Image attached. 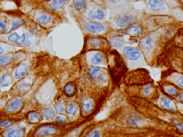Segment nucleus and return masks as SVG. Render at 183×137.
Returning a JSON list of instances; mask_svg holds the SVG:
<instances>
[{
    "label": "nucleus",
    "instance_id": "4c0bfd02",
    "mask_svg": "<svg viewBox=\"0 0 183 137\" xmlns=\"http://www.w3.org/2000/svg\"><path fill=\"white\" fill-rule=\"evenodd\" d=\"M67 118L64 116H57L56 117V121L59 124H64V123L67 122Z\"/></svg>",
    "mask_w": 183,
    "mask_h": 137
},
{
    "label": "nucleus",
    "instance_id": "37998d69",
    "mask_svg": "<svg viewBox=\"0 0 183 137\" xmlns=\"http://www.w3.org/2000/svg\"><path fill=\"white\" fill-rule=\"evenodd\" d=\"M133 1H134V2H137V1H140V0H133Z\"/></svg>",
    "mask_w": 183,
    "mask_h": 137
},
{
    "label": "nucleus",
    "instance_id": "473e14b6",
    "mask_svg": "<svg viewBox=\"0 0 183 137\" xmlns=\"http://www.w3.org/2000/svg\"><path fill=\"white\" fill-rule=\"evenodd\" d=\"M172 124L176 128H178L179 130L183 132V121L173 119L172 120Z\"/></svg>",
    "mask_w": 183,
    "mask_h": 137
},
{
    "label": "nucleus",
    "instance_id": "39448f33",
    "mask_svg": "<svg viewBox=\"0 0 183 137\" xmlns=\"http://www.w3.org/2000/svg\"><path fill=\"white\" fill-rule=\"evenodd\" d=\"M160 104L161 107L168 111L175 112L177 109L175 103L173 99L168 96H164L160 98Z\"/></svg>",
    "mask_w": 183,
    "mask_h": 137
},
{
    "label": "nucleus",
    "instance_id": "a19ab883",
    "mask_svg": "<svg viewBox=\"0 0 183 137\" xmlns=\"http://www.w3.org/2000/svg\"><path fill=\"white\" fill-rule=\"evenodd\" d=\"M6 51H7V50H5V47L2 46H0V55H2Z\"/></svg>",
    "mask_w": 183,
    "mask_h": 137
},
{
    "label": "nucleus",
    "instance_id": "2f4dec72",
    "mask_svg": "<svg viewBox=\"0 0 183 137\" xmlns=\"http://www.w3.org/2000/svg\"><path fill=\"white\" fill-rule=\"evenodd\" d=\"M175 82L177 86H178L179 88H181V89L183 90V75L182 74H180V75H178L177 77L175 78Z\"/></svg>",
    "mask_w": 183,
    "mask_h": 137
},
{
    "label": "nucleus",
    "instance_id": "2eb2a0df",
    "mask_svg": "<svg viewBox=\"0 0 183 137\" xmlns=\"http://www.w3.org/2000/svg\"><path fill=\"white\" fill-rule=\"evenodd\" d=\"M108 43H109V45L112 47L116 48V49H120L124 45V40L118 35H114L110 37L108 39Z\"/></svg>",
    "mask_w": 183,
    "mask_h": 137
},
{
    "label": "nucleus",
    "instance_id": "f3484780",
    "mask_svg": "<svg viewBox=\"0 0 183 137\" xmlns=\"http://www.w3.org/2000/svg\"><path fill=\"white\" fill-rule=\"evenodd\" d=\"M36 20L41 25H47L52 22V17L49 14L45 12H40L36 16Z\"/></svg>",
    "mask_w": 183,
    "mask_h": 137
},
{
    "label": "nucleus",
    "instance_id": "20e7f679",
    "mask_svg": "<svg viewBox=\"0 0 183 137\" xmlns=\"http://www.w3.org/2000/svg\"><path fill=\"white\" fill-rule=\"evenodd\" d=\"M123 55L127 60L136 61L141 58L142 52L138 47L126 46L123 49Z\"/></svg>",
    "mask_w": 183,
    "mask_h": 137
},
{
    "label": "nucleus",
    "instance_id": "f8f14e48",
    "mask_svg": "<svg viewBox=\"0 0 183 137\" xmlns=\"http://www.w3.org/2000/svg\"><path fill=\"white\" fill-rule=\"evenodd\" d=\"M140 45L144 50H150L154 45V41L150 35H144L140 40Z\"/></svg>",
    "mask_w": 183,
    "mask_h": 137
},
{
    "label": "nucleus",
    "instance_id": "a878e982",
    "mask_svg": "<svg viewBox=\"0 0 183 137\" xmlns=\"http://www.w3.org/2000/svg\"><path fill=\"white\" fill-rule=\"evenodd\" d=\"M42 114H43L45 117L47 118V119L52 120L55 116V111L52 108H47L43 110Z\"/></svg>",
    "mask_w": 183,
    "mask_h": 137
},
{
    "label": "nucleus",
    "instance_id": "4468645a",
    "mask_svg": "<svg viewBox=\"0 0 183 137\" xmlns=\"http://www.w3.org/2000/svg\"><path fill=\"white\" fill-rule=\"evenodd\" d=\"M22 105V100L19 98H15L10 100L6 106V110L8 112H14L19 110Z\"/></svg>",
    "mask_w": 183,
    "mask_h": 137
},
{
    "label": "nucleus",
    "instance_id": "5701e85b",
    "mask_svg": "<svg viewBox=\"0 0 183 137\" xmlns=\"http://www.w3.org/2000/svg\"><path fill=\"white\" fill-rule=\"evenodd\" d=\"M65 5V0H53L51 3L49 4V9L54 11L61 9Z\"/></svg>",
    "mask_w": 183,
    "mask_h": 137
},
{
    "label": "nucleus",
    "instance_id": "1a4fd4ad",
    "mask_svg": "<svg viewBox=\"0 0 183 137\" xmlns=\"http://www.w3.org/2000/svg\"><path fill=\"white\" fill-rule=\"evenodd\" d=\"M89 74L92 79L96 81H102L104 78L102 68L96 65H92L89 68Z\"/></svg>",
    "mask_w": 183,
    "mask_h": 137
},
{
    "label": "nucleus",
    "instance_id": "e433bc0d",
    "mask_svg": "<svg viewBox=\"0 0 183 137\" xmlns=\"http://www.w3.org/2000/svg\"><path fill=\"white\" fill-rule=\"evenodd\" d=\"M12 124V121L10 120H4L0 122V126L4 128L9 127Z\"/></svg>",
    "mask_w": 183,
    "mask_h": 137
},
{
    "label": "nucleus",
    "instance_id": "9b49d317",
    "mask_svg": "<svg viewBox=\"0 0 183 137\" xmlns=\"http://www.w3.org/2000/svg\"><path fill=\"white\" fill-rule=\"evenodd\" d=\"M89 45L93 49H100L106 46V41L100 36H93L89 39Z\"/></svg>",
    "mask_w": 183,
    "mask_h": 137
},
{
    "label": "nucleus",
    "instance_id": "ea45409f",
    "mask_svg": "<svg viewBox=\"0 0 183 137\" xmlns=\"http://www.w3.org/2000/svg\"><path fill=\"white\" fill-rule=\"evenodd\" d=\"M7 30V25L5 23V22H3L2 20L0 19V30L1 31H5Z\"/></svg>",
    "mask_w": 183,
    "mask_h": 137
},
{
    "label": "nucleus",
    "instance_id": "dca6fc26",
    "mask_svg": "<svg viewBox=\"0 0 183 137\" xmlns=\"http://www.w3.org/2000/svg\"><path fill=\"white\" fill-rule=\"evenodd\" d=\"M91 64L92 65H102L105 62V55L102 52L98 51L94 53L91 58Z\"/></svg>",
    "mask_w": 183,
    "mask_h": 137
},
{
    "label": "nucleus",
    "instance_id": "f03ea898",
    "mask_svg": "<svg viewBox=\"0 0 183 137\" xmlns=\"http://www.w3.org/2000/svg\"><path fill=\"white\" fill-rule=\"evenodd\" d=\"M136 17L134 15L131 14H124L117 16L114 19V23L117 27L124 29L134 23Z\"/></svg>",
    "mask_w": 183,
    "mask_h": 137
},
{
    "label": "nucleus",
    "instance_id": "412c9836",
    "mask_svg": "<svg viewBox=\"0 0 183 137\" xmlns=\"http://www.w3.org/2000/svg\"><path fill=\"white\" fill-rule=\"evenodd\" d=\"M78 111H79V107H78L77 104L74 102L69 103L65 107V111L69 116H74L75 115H77Z\"/></svg>",
    "mask_w": 183,
    "mask_h": 137
},
{
    "label": "nucleus",
    "instance_id": "b1692460",
    "mask_svg": "<svg viewBox=\"0 0 183 137\" xmlns=\"http://www.w3.org/2000/svg\"><path fill=\"white\" fill-rule=\"evenodd\" d=\"M22 131L19 128H13L5 133V137H19L21 136Z\"/></svg>",
    "mask_w": 183,
    "mask_h": 137
},
{
    "label": "nucleus",
    "instance_id": "58836bf2",
    "mask_svg": "<svg viewBox=\"0 0 183 137\" xmlns=\"http://www.w3.org/2000/svg\"><path fill=\"white\" fill-rule=\"evenodd\" d=\"M175 98L178 101V103H180L181 104H183V91L179 92V93L177 95Z\"/></svg>",
    "mask_w": 183,
    "mask_h": 137
},
{
    "label": "nucleus",
    "instance_id": "c85d7f7f",
    "mask_svg": "<svg viewBox=\"0 0 183 137\" xmlns=\"http://www.w3.org/2000/svg\"><path fill=\"white\" fill-rule=\"evenodd\" d=\"M11 83V76L9 74H5L0 79V86L5 87L8 86Z\"/></svg>",
    "mask_w": 183,
    "mask_h": 137
},
{
    "label": "nucleus",
    "instance_id": "393cba45",
    "mask_svg": "<svg viewBox=\"0 0 183 137\" xmlns=\"http://www.w3.org/2000/svg\"><path fill=\"white\" fill-rule=\"evenodd\" d=\"M73 5L78 11H84L87 9V3L84 0H74Z\"/></svg>",
    "mask_w": 183,
    "mask_h": 137
},
{
    "label": "nucleus",
    "instance_id": "7ed1b4c3",
    "mask_svg": "<svg viewBox=\"0 0 183 137\" xmlns=\"http://www.w3.org/2000/svg\"><path fill=\"white\" fill-rule=\"evenodd\" d=\"M83 26L87 32L92 34H100L106 30V26L104 24L92 20L84 23Z\"/></svg>",
    "mask_w": 183,
    "mask_h": 137
},
{
    "label": "nucleus",
    "instance_id": "7c9ffc66",
    "mask_svg": "<svg viewBox=\"0 0 183 137\" xmlns=\"http://www.w3.org/2000/svg\"><path fill=\"white\" fill-rule=\"evenodd\" d=\"M12 60V56L11 55H6L4 57L0 58V67H3L8 65Z\"/></svg>",
    "mask_w": 183,
    "mask_h": 137
},
{
    "label": "nucleus",
    "instance_id": "c756f323",
    "mask_svg": "<svg viewBox=\"0 0 183 137\" xmlns=\"http://www.w3.org/2000/svg\"><path fill=\"white\" fill-rule=\"evenodd\" d=\"M84 137H103L102 134L99 128H92Z\"/></svg>",
    "mask_w": 183,
    "mask_h": 137
},
{
    "label": "nucleus",
    "instance_id": "ddd939ff",
    "mask_svg": "<svg viewBox=\"0 0 183 137\" xmlns=\"http://www.w3.org/2000/svg\"><path fill=\"white\" fill-rule=\"evenodd\" d=\"M105 17V12L102 9H94L88 13V18L92 21H101Z\"/></svg>",
    "mask_w": 183,
    "mask_h": 137
},
{
    "label": "nucleus",
    "instance_id": "6e6552de",
    "mask_svg": "<svg viewBox=\"0 0 183 137\" xmlns=\"http://www.w3.org/2000/svg\"><path fill=\"white\" fill-rule=\"evenodd\" d=\"M162 88L163 92L166 94V96L171 98H175L177 95L180 92L178 86L173 83H164L162 86Z\"/></svg>",
    "mask_w": 183,
    "mask_h": 137
},
{
    "label": "nucleus",
    "instance_id": "4be33fe9",
    "mask_svg": "<svg viewBox=\"0 0 183 137\" xmlns=\"http://www.w3.org/2000/svg\"><path fill=\"white\" fill-rule=\"evenodd\" d=\"M77 91V87L76 85L74 83H68L67 84H66L64 88V92L66 94V96H67L68 97H72L74 94L76 93Z\"/></svg>",
    "mask_w": 183,
    "mask_h": 137
},
{
    "label": "nucleus",
    "instance_id": "6ab92c4d",
    "mask_svg": "<svg viewBox=\"0 0 183 137\" xmlns=\"http://www.w3.org/2000/svg\"><path fill=\"white\" fill-rule=\"evenodd\" d=\"M142 121V120L140 118V116H139L138 115L136 114L131 115L127 119V123L131 127H138V126H140L141 125Z\"/></svg>",
    "mask_w": 183,
    "mask_h": 137
},
{
    "label": "nucleus",
    "instance_id": "cd10ccee",
    "mask_svg": "<svg viewBox=\"0 0 183 137\" xmlns=\"http://www.w3.org/2000/svg\"><path fill=\"white\" fill-rule=\"evenodd\" d=\"M30 87H31V83L24 81L19 84L18 90H19V92L20 93H24L27 92L29 89Z\"/></svg>",
    "mask_w": 183,
    "mask_h": 137
},
{
    "label": "nucleus",
    "instance_id": "f704fd0d",
    "mask_svg": "<svg viewBox=\"0 0 183 137\" xmlns=\"http://www.w3.org/2000/svg\"><path fill=\"white\" fill-rule=\"evenodd\" d=\"M142 93H143L144 96H148L151 93L152 91V87L150 85H147L145 86H144L142 90Z\"/></svg>",
    "mask_w": 183,
    "mask_h": 137
},
{
    "label": "nucleus",
    "instance_id": "aec40b11",
    "mask_svg": "<svg viewBox=\"0 0 183 137\" xmlns=\"http://www.w3.org/2000/svg\"><path fill=\"white\" fill-rule=\"evenodd\" d=\"M148 5L152 12H157L163 7V0H148Z\"/></svg>",
    "mask_w": 183,
    "mask_h": 137
},
{
    "label": "nucleus",
    "instance_id": "f257e3e1",
    "mask_svg": "<svg viewBox=\"0 0 183 137\" xmlns=\"http://www.w3.org/2000/svg\"><path fill=\"white\" fill-rule=\"evenodd\" d=\"M33 37L32 35L24 34L22 36H19L17 33L12 34L7 37L8 41L15 43L17 45H29L34 42V40H31V38Z\"/></svg>",
    "mask_w": 183,
    "mask_h": 137
},
{
    "label": "nucleus",
    "instance_id": "79ce46f5",
    "mask_svg": "<svg viewBox=\"0 0 183 137\" xmlns=\"http://www.w3.org/2000/svg\"><path fill=\"white\" fill-rule=\"evenodd\" d=\"M107 1L110 2H111V3H114V2H117L118 0H107Z\"/></svg>",
    "mask_w": 183,
    "mask_h": 137
},
{
    "label": "nucleus",
    "instance_id": "9d476101",
    "mask_svg": "<svg viewBox=\"0 0 183 137\" xmlns=\"http://www.w3.org/2000/svg\"><path fill=\"white\" fill-rule=\"evenodd\" d=\"M57 132V128L52 126H42L37 128L35 134L38 136H45L48 135L55 134Z\"/></svg>",
    "mask_w": 183,
    "mask_h": 137
},
{
    "label": "nucleus",
    "instance_id": "c9c22d12",
    "mask_svg": "<svg viewBox=\"0 0 183 137\" xmlns=\"http://www.w3.org/2000/svg\"><path fill=\"white\" fill-rule=\"evenodd\" d=\"M22 24H23V21L21 19H17L15 20V21H14L12 23V29L10 30V32L15 30L16 28L19 27V26H21Z\"/></svg>",
    "mask_w": 183,
    "mask_h": 137
},
{
    "label": "nucleus",
    "instance_id": "0eeeda50",
    "mask_svg": "<svg viewBox=\"0 0 183 137\" xmlns=\"http://www.w3.org/2000/svg\"><path fill=\"white\" fill-rule=\"evenodd\" d=\"M80 108L82 114L84 115H88L93 111L94 108V103L93 100L90 98H84L82 100Z\"/></svg>",
    "mask_w": 183,
    "mask_h": 137
},
{
    "label": "nucleus",
    "instance_id": "423d86ee",
    "mask_svg": "<svg viewBox=\"0 0 183 137\" xmlns=\"http://www.w3.org/2000/svg\"><path fill=\"white\" fill-rule=\"evenodd\" d=\"M143 33V27L138 23H133L124 29L123 33L131 37H137Z\"/></svg>",
    "mask_w": 183,
    "mask_h": 137
},
{
    "label": "nucleus",
    "instance_id": "72a5a7b5",
    "mask_svg": "<svg viewBox=\"0 0 183 137\" xmlns=\"http://www.w3.org/2000/svg\"><path fill=\"white\" fill-rule=\"evenodd\" d=\"M55 108H56V110H57V111L59 113H63L64 111V110H65V108H64V104L62 101L57 102L55 105Z\"/></svg>",
    "mask_w": 183,
    "mask_h": 137
},
{
    "label": "nucleus",
    "instance_id": "bb28decb",
    "mask_svg": "<svg viewBox=\"0 0 183 137\" xmlns=\"http://www.w3.org/2000/svg\"><path fill=\"white\" fill-rule=\"evenodd\" d=\"M27 118L30 122L36 123L39 121L40 118H41V116H40V114L39 113L35 111H32L27 115Z\"/></svg>",
    "mask_w": 183,
    "mask_h": 137
},
{
    "label": "nucleus",
    "instance_id": "a211bd4d",
    "mask_svg": "<svg viewBox=\"0 0 183 137\" xmlns=\"http://www.w3.org/2000/svg\"><path fill=\"white\" fill-rule=\"evenodd\" d=\"M28 70V65L25 63H20L16 68L15 76L17 79H20L26 75Z\"/></svg>",
    "mask_w": 183,
    "mask_h": 137
}]
</instances>
